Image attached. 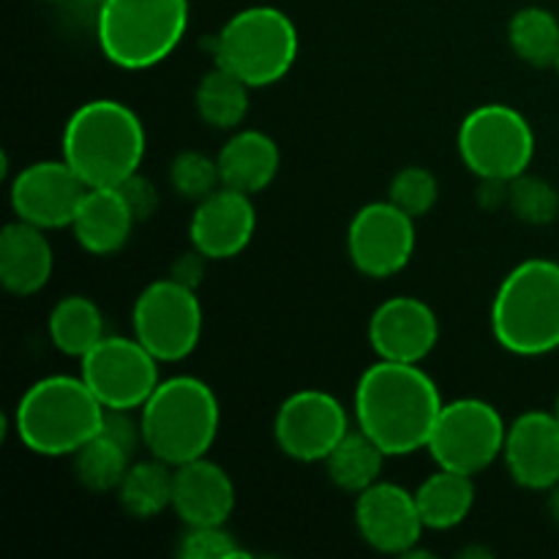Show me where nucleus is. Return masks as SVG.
<instances>
[{
  "mask_svg": "<svg viewBox=\"0 0 559 559\" xmlns=\"http://www.w3.org/2000/svg\"><path fill=\"white\" fill-rule=\"evenodd\" d=\"M442 402L437 382L418 364L377 360L355 388V418L388 456H409L431 440Z\"/></svg>",
  "mask_w": 559,
  "mask_h": 559,
  "instance_id": "obj_1",
  "label": "nucleus"
},
{
  "mask_svg": "<svg viewBox=\"0 0 559 559\" xmlns=\"http://www.w3.org/2000/svg\"><path fill=\"white\" fill-rule=\"evenodd\" d=\"M145 129L136 112L115 98H93L74 109L63 129V158L91 189L120 186L140 173Z\"/></svg>",
  "mask_w": 559,
  "mask_h": 559,
  "instance_id": "obj_2",
  "label": "nucleus"
},
{
  "mask_svg": "<svg viewBox=\"0 0 559 559\" xmlns=\"http://www.w3.org/2000/svg\"><path fill=\"white\" fill-rule=\"evenodd\" d=\"M104 407L82 377L52 374L33 382L14 409V429L36 456H74L104 424Z\"/></svg>",
  "mask_w": 559,
  "mask_h": 559,
  "instance_id": "obj_3",
  "label": "nucleus"
},
{
  "mask_svg": "<svg viewBox=\"0 0 559 559\" xmlns=\"http://www.w3.org/2000/svg\"><path fill=\"white\" fill-rule=\"evenodd\" d=\"M222 407L207 382L178 374L158 382L140 407L142 445L162 462L178 464L207 456L218 437Z\"/></svg>",
  "mask_w": 559,
  "mask_h": 559,
  "instance_id": "obj_4",
  "label": "nucleus"
},
{
  "mask_svg": "<svg viewBox=\"0 0 559 559\" xmlns=\"http://www.w3.org/2000/svg\"><path fill=\"white\" fill-rule=\"evenodd\" d=\"M491 331L524 358L559 349V262L535 257L508 273L491 304Z\"/></svg>",
  "mask_w": 559,
  "mask_h": 559,
  "instance_id": "obj_5",
  "label": "nucleus"
},
{
  "mask_svg": "<svg viewBox=\"0 0 559 559\" xmlns=\"http://www.w3.org/2000/svg\"><path fill=\"white\" fill-rule=\"evenodd\" d=\"M189 27V0H104L96 36L104 58L126 71L158 66Z\"/></svg>",
  "mask_w": 559,
  "mask_h": 559,
  "instance_id": "obj_6",
  "label": "nucleus"
},
{
  "mask_svg": "<svg viewBox=\"0 0 559 559\" xmlns=\"http://www.w3.org/2000/svg\"><path fill=\"white\" fill-rule=\"evenodd\" d=\"M213 58L249 87L276 85L298 58V27L282 9L249 5L224 22Z\"/></svg>",
  "mask_w": 559,
  "mask_h": 559,
  "instance_id": "obj_7",
  "label": "nucleus"
},
{
  "mask_svg": "<svg viewBox=\"0 0 559 559\" xmlns=\"http://www.w3.org/2000/svg\"><path fill=\"white\" fill-rule=\"evenodd\" d=\"M459 156L480 180H513L535 156L530 120L508 104H484L459 126Z\"/></svg>",
  "mask_w": 559,
  "mask_h": 559,
  "instance_id": "obj_8",
  "label": "nucleus"
},
{
  "mask_svg": "<svg viewBox=\"0 0 559 559\" xmlns=\"http://www.w3.org/2000/svg\"><path fill=\"white\" fill-rule=\"evenodd\" d=\"M508 426L497 407L484 399L448 402L437 418L426 451L437 467L478 475L489 469L506 451Z\"/></svg>",
  "mask_w": 559,
  "mask_h": 559,
  "instance_id": "obj_9",
  "label": "nucleus"
},
{
  "mask_svg": "<svg viewBox=\"0 0 559 559\" xmlns=\"http://www.w3.org/2000/svg\"><path fill=\"white\" fill-rule=\"evenodd\" d=\"M134 336L162 364L189 358L202 336V306L191 287L169 278L147 284L131 309Z\"/></svg>",
  "mask_w": 559,
  "mask_h": 559,
  "instance_id": "obj_10",
  "label": "nucleus"
},
{
  "mask_svg": "<svg viewBox=\"0 0 559 559\" xmlns=\"http://www.w3.org/2000/svg\"><path fill=\"white\" fill-rule=\"evenodd\" d=\"M158 364L162 360L136 336H104L80 358V377L107 409L134 413L162 382Z\"/></svg>",
  "mask_w": 559,
  "mask_h": 559,
  "instance_id": "obj_11",
  "label": "nucleus"
},
{
  "mask_svg": "<svg viewBox=\"0 0 559 559\" xmlns=\"http://www.w3.org/2000/svg\"><path fill=\"white\" fill-rule=\"evenodd\" d=\"M347 431L349 418L344 404L317 388L284 399L273 420L278 451L295 462H325Z\"/></svg>",
  "mask_w": 559,
  "mask_h": 559,
  "instance_id": "obj_12",
  "label": "nucleus"
},
{
  "mask_svg": "<svg viewBox=\"0 0 559 559\" xmlns=\"http://www.w3.org/2000/svg\"><path fill=\"white\" fill-rule=\"evenodd\" d=\"M347 251L364 276H393L415 254V218L391 200L369 202L349 222Z\"/></svg>",
  "mask_w": 559,
  "mask_h": 559,
  "instance_id": "obj_13",
  "label": "nucleus"
},
{
  "mask_svg": "<svg viewBox=\"0 0 559 559\" xmlns=\"http://www.w3.org/2000/svg\"><path fill=\"white\" fill-rule=\"evenodd\" d=\"M91 186L66 164L36 162L27 164L11 183V207L16 218L41 229L71 227L82 197Z\"/></svg>",
  "mask_w": 559,
  "mask_h": 559,
  "instance_id": "obj_14",
  "label": "nucleus"
},
{
  "mask_svg": "<svg viewBox=\"0 0 559 559\" xmlns=\"http://www.w3.org/2000/svg\"><path fill=\"white\" fill-rule=\"evenodd\" d=\"M355 524H358L360 538L371 549L404 557L413 555L426 530L413 491L399 484H382V480L358 495Z\"/></svg>",
  "mask_w": 559,
  "mask_h": 559,
  "instance_id": "obj_15",
  "label": "nucleus"
},
{
  "mask_svg": "<svg viewBox=\"0 0 559 559\" xmlns=\"http://www.w3.org/2000/svg\"><path fill=\"white\" fill-rule=\"evenodd\" d=\"M440 342V320L426 300L399 295L377 306L369 320V344L382 360L420 364Z\"/></svg>",
  "mask_w": 559,
  "mask_h": 559,
  "instance_id": "obj_16",
  "label": "nucleus"
},
{
  "mask_svg": "<svg viewBox=\"0 0 559 559\" xmlns=\"http://www.w3.org/2000/svg\"><path fill=\"white\" fill-rule=\"evenodd\" d=\"M506 467L522 489L549 491L559 480V420L546 409L519 415L506 435Z\"/></svg>",
  "mask_w": 559,
  "mask_h": 559,
  "instance_id": "obj_17",
  "label": "nucleus"
},
{
  "mask_svg": "<svg viewBox=\"0 0 559 559\" xmlns=\"http://www.w3.org/2000/svg\"><path fill=\"white\" fill-rule=\"evenodd\" d=\"M257 229V211L251 194L222 186L197 202L189 224V238L207 260H233L251 243Z\"/></svg>",
  "mask_w": 559,
  "mask_h": 559,
  "instance_id": "obj_18",
  "label": "nucleus"
},
{
  "mask_svg": "<svg viewBox=\"0 0 559 559\" xmlns=\"http://www.w3.org/2000/svg\"><path fill=\"white\" fill-rule=\"evenodd\" d=\"M140 442V424H134L126 409H107L98 435L74 453L76 480L96 495L118 491L120 480L134 464L131 459H134Z\"/></svg>",
  "mask_w": 559,
  "mask_h": 559,
  "instance_id": "obj_19",
  "label": "nucleus"
},
{
  "mask_svg": "<svg viewBox=\"0 0 559 559\" xmlns=\"http://www.w3.org/2000/svg\"><path fill=\"white\" fill-rule=\"evenodd\" d=\"M173 511L186 527L227 524L235 511V484L227 469L207 456L178 464L173 478Z\"/></svg>",
  "mask_w": 559,
  "mask_h": 559,
  "instance_id": "obj_20",
  "label": "nucleus"
},
{
  "mask_svg": "<svg viewBox=\"0 0 559 559\" xmlns=\"http://www.w3.org/2000/svg\"><path fill=\"white\" fill-rule=\"evenodd\" d=\"M136 216L118 186L87 189L74 213V238L87 254H118L134 233Z\"/></svg>",
  "mask_w": 559,
  "mask_h": 559,
  "instance_id": "obj_21",
  "label": "nucleus"
},
{
  "mask_svg": "<svg viewBox=\"0 0 559 559\" xmlns=\"http://www.w3.org/2000/svg\"><path fill=\"white\" fill-rule=\"evenodd\" d=\"M44 233L47 229L33 227L22 218L5 224L0 233V284L11 295L27 298L47 287L55 257Z\"/></svg>",
  "mask_w": 559,
  "mask_h": 559,
  "instance_id": "obj_22",
  "label": "nucleus"
},
{
  "mask_svg": "<svg viewBox=\"0 0 559 559\" xmlns=\"http://www.w3.org/2000/svg\"><path fill=\"white\" fill-rule=\"evenodd\" d=\"M282 164V153L273 136L265 131L243 129L227 140L218 153V169H222V186L243 194H260L273 183Z\"/></svg>",
  "mask_w": 559,
  "mask_h": 559,
  "instance_id": "obj_23",
  "label": "nucleus"
},
{
  "mask_svg": "<svg viewBox=\"0 0 559 559\" xmlns=\"http://www.w3.org/2000/svg\"><path fill=\"white\" fill-rule=\"evenodd\" d=\"M426 530H453L469 516L475 506L473 475L437 467L415 491Z\"/></svg>",
  "mask_w": 559,
  "mask_h": 559,
  "instance_id": "obj_24",
  "label": "nucleus"
},
{
  "mask_svg": "<svg viewBox=\"0 0 559 559\" xmlns=\"http://www.w3.org/2000/svg\"><path fill=\"white\" fill-rule=\"evenodd\" d=\"M385 459L388 453L366 431L349 429L342 437V442L328 453V478L336 489L347 491V495H360L380 480Z\"/></svg>",
  "mask_w": 559,
  "mask_h": 559,
  "instance_id": "obj_25",
  "label": "nucleus"
},
{
  "mask_svg": "<svg viewBox=\"0 0 559 559\" xmlns=\"http://www.w3.org/2000/svg\"><path fill=\"white\" fill-rule=\"evenodd\" d=\"M49 338L69 358H82L104 338V317L85 295H69L49 311Z\"/></svg>",
  "mask_w": 559,
  "mask_h": 559,
  "instance_id": "obj_26",
  "label": "nucleus"
},
{
  "mask_svg": "<svg viewBox=\"0 0 559 559\" xmlns=\"http://www.w3.org/2000/svg\"><path fill=\"white\" fill-rule=\"evenodd\" d=\"M251 87L224 66H213L197 85V112L211 129H238L249 112Z\"/></svg>",
  "mask_w": 559,
  "mask_h": 559,
  "instance_id": "obj_27",
  "label": "nucleus"
},
{
  "mask_svg": "<svg viewBox=\"0 0 559 559\" xmlns=\"http://www.w3.org/2000/svg\"><path fill=\"white\" fill-rule=\"evenodd\" d=\"M173 464L162 459H147V462H134L120 480L118 497L120 506L129 516L153 519L173 508Z\"/></svg>",
  "mask_w": 559,
  "mask_h": 559,
  "instance_id": "obj_28",
  "label": "nucleus"
},
{
  "mask_svg": "<svg viewBox=\"0 0 559 559\" xmlns=\"http://www.w3.org/2000/svg\"><path fill=\"white\" fill-rule=\"evenodd\" d=\"M508 41L519 60L535 69H551L559 63V20L549 9L527 5L516 11L508 25Z\"/></svg>",
  "mask_w": 559,
  "mask_h": 559,
  "instance_id": "obj_29",
  "label": "nucleus"
},
{
  "mask_svg": "<svg viewBox=\"0 0 559 559\" xmlns=\"http://www.w3.org/2000/svg\"><path fill=\"white\" fill-rule=\"evenodd\" d=\"M169 183L186 200L202 202L213 191L222 189V169L218 158L205 156L200 151H183L169 164Z\"/></svg>",
  "mask_w": 559,
  "mask_h": 559,
  "instance_id": "obj_30",
  "label": "nucleus"
},
{
  "mask_svg": "<svg viewBox=\"0 0 559 559\" xmlns=\"http://www.w3.org/2000/svg\"><path fill=\"white\" fill-rule=\"evenodd\" d=\"M508 205L513 216L527 224H549L559 213V194L551 183L535 175H519L508 183Z\"/></svg>",
  "mask_w": 559,
  "mask_h": 559,
  "instance_id": "obj_31",
  "label": "nucleus"
},
{
  "mask_svg": "<svg viewBox=\"0 0 559 559\" xmlns=\"http://www.w3.org/2000/svg\"><path fill=\"white\" fill-rule=\"evenodd\" d=\"M437 197H440V183L435 173L426 167H404L402 173L393 175L391 189H388V200L413 218L426 216L435 207Z\"/></svg>",
  "mask_w": 559,
  "mask_h": 559,
  "instance_id": "obj_32",
  "label": "nucleus"
},
{
  "mask_svg": "<svg viewBox=\"0 0 559 559\" xmlns=\"http://www.w3.org/2000/svg\"><path fill=\"white\" fill-rule=\"evenodd\" d=\"M178 555L183 559H229L243 557L246 551L235 544V538L224 530V524H213V527L186 530L178 544Z\"/></svg>",
  "mask_w": 559,
  "mask_h": 559,
  "instance_id": "obj_33",
  "label": "nucleus"
},
{
  "mask_svg": "<svg viewBox=\"0 0 559 559\" xmlns=\"http://www.w3.org/2000/svg\"><path fill=\"white\" fill-rule=\"evenodd\" d=\"M118 189L123 191L126 202H129L131 211H134L136 222H142V218H147L156 213V207H158L156 186H153L147 178H142L140 173H134L131 178H126Z\"/></svg>",
  "mask_w": 559,
  "mask_h": 559,
  "instance_id": "obj_34",
  "label": "nucleus"
},
{
  "mask_svg": "<svg viewBox=\"0 0 559 559\" xmlns=\"http://www.w3.org/2000/svg\"><path fill=\"white\" fill-rule=\"evenodd\" d=\"M205 260L207 257L202 254V251H197V249L186 251V254H180L178 260L173 262V271H169V276H173L175 282L186 284V287L197 289L200 287L202 276H205Z\"/></svg>",
  "mask_w": 559,
  "mask_h": 559,
  "instance_id": "obj_35",
  "label": "nucleus"
},
{
  "mask_svg": "<svg viewBox=\"0 0 559 559\" xmlns=\"http://www.w3.org/2000/svg\"><path fill=\"white\" fill-rule=\"evenodd\" d=\"M549 516L559 524V480L549 489Z\"/></svg>",
  "mask_w": 559,
  "mask_h": 559,
  "instance_id": "obj_36",
  "label": "nucleus"
},
{
  "mask_svg": "<svg viewBox=\"0 0 559 559\" xmlns=\"http://www.w3.org/2000/svg\"><path fill=\"white\" fill-rule=\"evenodd\" d=\"M555 415H557V420H559V396H557V402H555Z\"/></svg>",
  "mask_w": 559,
  "mask_h": 559,
  "instance_id": "obj_37",
  "label": "nucleus"
},
{
  "mask_svg": "<svg viewBox=\"0 0 559 559\" xmlns=\"http://www.w3.org/2000/svg\"><path fill=\"white\" fill-rule=\"evenodd\" d=\"M98 3H104V0H98Z\"/></svg>",
  "mask_w": 559,
  "mask_h": 559,
  "instance_id": "obj_38",
  "label": "nucleus"
},
{
  "mask_svg": "<svg viewBox=\"0 0 559 559\" xmlns=\"http://www.w3.org/2000/svg\"><path fill=\"white\" fill-rule=\"evenodd\" d=\"M557 71H559V63H557Z\"/></svg>",
  "mask_w": 559,
  "mask_h": 559,
  "instance_id": "obj_39",
  "label": "nucleus"
}]
</instances>
